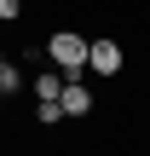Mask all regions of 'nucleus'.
Wrapping results in <instances>:
<instances>
[{
  "label": "nucleus",
  "mask_w": 150,
  "mask_h": 156,
  "mask_svg": "<svg viewBox=\"0 0 150 156\" xmlns=\"http://www.w3.org/2000/svg\"><path fill=\"white\" fill-rule=\"evenodd\" d=\"M35 116H40V127H58V122H64V104H58V98H40Z\"/></svg>",
  "instance_id": "obj_6"
},
{
  "label": "nucleus",
  "mask_w": 150,
  "mask_h": 156,
  "mask_svg": "<svg viewBox=\"0 0 150 156\" xmlns=\"http://www.w3.org/2000/svg\"><path fill=\"white\" fill-rule=\"evenodd\" d=\"M46 58H52V69H64V75H81V69H87V41H81L75 29H58V35L46 41Z\"/></svg>",
  "instance_id": "obj_1"
},
{
  "label": "nucleus",
  "mask_w": 150,
  "mask_h": 156,
  "mask_svg": "<svg viewBox=\"0 0 150 156\" xmlns=\"http://www.w3.org/2000/svg\"><path fill=\"white\" fill-rule=\"evenodd\" d=\"M17 12H23V0H0V23H17Z\"/></svg>",
  "instance_id": "obj_7"
},
{
  "label": "nucleus",
  "mask_w": 150,
  "mask_h": 156,
  "mask_svg": "<svg viewBox=\"0 0 150 156\" xmlns=\"http://www.w3.org/2000/svg\"><path fill=\"white\" fill-rule=\"evenodd\" d=\"M87 69L116 75V69H121V46H116V41H87Z\"/></svg>",
  "instance_id": "obj_2"
},
{
  "label": "nucleus",
  "mask_w": 150,
  "mask_h": 156,
  "mask_svg": "<svg viewBox=\"0 0 150 156\" xmlns=\"http://www.w3.org/2000/svg\"><path fill=\"white\" fill-rule=\"evenodd\" d=\"M64 93V69H40L35 75V98H58Z\"/></svg>",
  "instance_id": "obj_4"
},
{
  "label": "nucleus",
  "mask_w": 150,
  "mask_h": 156,
  "mask_svg": "<svg viewBox=\"0 0 150 156\" xmlns=\"http://www.w3.org/2000/svg\"><path fill=\"white\" fill-rule=\"evenodd\" d=\"M17 87H23V69H17V64L0 52V93H17Z\"/></svg>",
  "instance_id": "obj_5"
},
{
  "label": "nucleus",
  "mask_w": 150,
  "mask_h": 156,
  "mask_svg": "<svg viewBox=\"0 0 150 156\" xmlns=\"http://www.w3.org/2000/svg\"><path fill=\"white\" fill-rule=\"evenodd\" d=\"M58 104H64V116H92V87L87 81H64V93H58Z\"/></svg>",
  "instance_id": "obj_3"
}]
</instances>
